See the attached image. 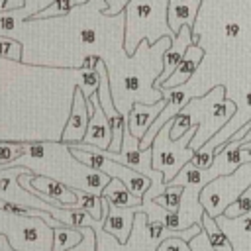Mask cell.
<instances>
[{
    "label": "cell",
    "mask_w": 251,
    "mask_h": 251,
    "mask_svg": "<svg viewBox=\"0 0 251 251\" xmlns=\"http://www.w3.org/2000/svg\"><path fill=\"white\" fill-rule=\"evenodd\" d=\"M180 196H182V188L180 186H167V190L155 198V202L165 208L167 212H176L178 204H180Z\"/></svg>",
    "instance_id": "ffe728a7"
},
{
    "label": "cell",
    "mask_w": 251,
    "mask_h": 251,
    "mask_svg": "<svg viewBox=\"0 0 251 251\" xmlns=\"http://www.w3.org/2000/svg\"><path fill=\"white\" fill-rule=\"evenodd\" d=\"M0 57L10 59V61H20L22 59V43L16 41L14 37L0 35Z\"/></svg>",
    "instance_id": "44dd1931"
},
{
    "label": "cell",
    "mask_w": 251,
    "mask_h": 251,
    "mask_svg": "<svg viewBox=\"0 0 251 251\" xmlns=\"http://www.w3.org/2000/svg\"><path fill=\"white\" fill-rule=\"evenodd\" d=\"M239 31H241V27H239V24H235V22H229L227 25H226V35L227 37H237L239 35Z\"/></svg>",
    "instance_id": "d4e9b609"
},
{
    "label": "cell",
    "mask_w": 251,
    "mask_h": 251,
    "mask_svg": "<svg viewBox=\"0 0 251 251\" xmlns=\"http://www.w3.org/2000/svg\"><path fill=\"white\" fill-rule=\"evenodd\" d=\"M88 106H86V96L80 86L73 90V106H71V116L69 122L61 133V143H80L86 133L88 126Z\"/></svg>",
    "instance_id": "52a82bcc"
},
{
    "label": "cell",
    "mask_w": 251,
    "mask_h": 251,
    "mask_svg": "<svg viewBox=\"0 0 251 251\" xmlns=\"http://www.w3.org/2000/svg\"><path fill=\"white\" fill-rule=\"evenodd\" d=\"M171 126H173V120L167 122L157 131L151 143V169L163 175L165 184H169L178 175V171L186 163H190V159L194 157V151L188 147V143L192 141L198 129V127H190L178 139H171Z\"/></svg>",
    "instance_id": "7a4b0ae2"
},
{
    "label": "cell",
    "mask_w": 251,
    "mask_h": 251,
    "mask_svg": "<svg viewBox=\"0 0 251 251\" xmlns=\"http://www.w3.org/2000/svg\"><path fill=\"white\" fill-rule=\"evenodd\" d=\"M86 106H88L90 118H88L84 139L80 143L94 145V147H98L102 151H108L110 143H112V129H110V124H108V118H106L104 110L98 104V94L96 92L86 96Z\"/></svg>",
    "instance_id": "8992f818"
},
{
    "label": "cell",
    "mask_w": 251,
    "mask_h": 251,
    "mask_svg": "<svg viewBox=\"0 0 251 251\" xmlns=\"http://www.w3.org/2000/svg\"><path fill=\"white\" fill-rule=\"evenodd\" d=\"M200 226H202V229H204V233H206V237H208V241H210V245H212L214 251H233L231 243L227 241V237L224 235V231L218 227L216 220L210 218L206 212H204V216L200 220Z\"/></svg>",
    "instance_id": "9a60e30c"
},
{
    "label": "cell",
    "mask_w": 251,
    "mask_h": 251,
    "mask_svg": "<svg viewBox=\"0 0 251 251\" xmlns=\"http://www.w3.org/2000/svg\"><path fill=\"white\" fill-rule=\"evenodd\" d=\"M102 198L108 200L110 204L118 206V208H133V206H141V198L131 194L126 184L118 178H110V182L106 184V188L102 190Z\"/></svg>",
    "instance_id": "5bb4252c"
},
{
    "label": "cell",
    "mask_w": 251,
    "mask_h": 251,
    "mask_svg": "<svg viewBox=\"0 0 251 251\" xmlns=\"http://www.w3.org/2000/svg\"><path fill=\"white\" fill-rule=\"evenodd\" d=\"M76 194V206L75 210H84L94 222L102 220V196H94V194H86L78 188H73Z\"/></svg>",
    "instance_id": "e0dca14e"
},
{
    "label": "cell",
    "mask_w": 251,
    "mask_h": 251,
    "mask_svg": "<svg viewBox=\"0 0 251 251\" xmlns=\"http://www.w3.org/2000/svg\"><path fill=\"white\" fill-rule=\"evenodd\" d=\"M155 251H192L190 245L184 241V239H178V237H169L165 241L159 243V247Z\"/></svg>",
    "instance_id": "603a6c76"
},
{
    "label": "cell",
    "mask_w": 251,
    "mask_h": 251,
    "mask_svg": "<svg viewBox=\"0 0 251 251\" xmlns=\"http://www.w3.org/2000/svg\"><path fill=\"white\" fill-rule=\"evenodd\" d=\"M251 186V163H243L235 173L218 176L200 190V204L210 218H218Z\"/></svg>",
    "instance_id": "277c9868"
},
{
    "label": "cell",
    "mask_w": 251,
    "mask_h": 251,
    "mask_svg": "<svg viewBox=\"0 0 251 251\" xmlns=\"http://www.w3.org/2000/svg\"><path fill=\"white\" fill-rule=\"evenodd\" d=\"M194 45L192 43V27H180V31L171 39V45L163 51V59H161V65H163V71L159 73V78L155 80V88H159L163 82H167L171 78V75L175 73V69L178 67V63L182 61L186 49Z\"/></svg>",
    "instance_id": "ba28073f"
},
{
    "label": "cell",
    "mask_w": 251,
    "mask_h": 251,
    "mask_svg": "<svg viewBox=\"0 0 251 251\" xmlns=\"http://www.w3.org/2000/svg\"><path fill=\"white\" fill-rule=\"evenodd\" d=\"M202 59H204V49L198 47V45H190V47L186 49L182 61L178 63V67H176L175 73L171 75V78H169L167 82H163V84H161L159 88H155V90H161V88H176V86L186 84V82L192 78V75L196 73V69L200 67Z\"/></svg>",
    "instance_id": "7c38bea8"
},
{
    "label": "cell",
    "mask_w": 251,
    "mask_h": 251,
    "mask_svg": "<svg viewBox=\"0 0 251 251\" xmlns=\"http://www.w3.org/2000/svg\"><path fill=\"white\" fill-rule=\"evenodd\" d=\"M100 63V57L98 55H94V53H90V55H86V57H82V61L78 63L84 71H96V65Z\"/></svg>",
    "instance_id": "cb8c5ba5"
},
{
    "label": "cell",
    "mask_w": 251,
    "mask_h": 251,
    "mask_svg": "<svg viewBox=\"0 0 251 251\" xmlns=\"http://www.w3.org/2000/svg\"><path fill=\"white\" fill-rule=\"evenodd\" d=\"M249 212H251V186H249L235 202H231V204L224 210V216L229 218V220H233V218H241V216H245V214H249Z\"/></svg>",
    "instance_id": "d6986e66"
},
{
    "label": "cell",
    "mask_w": 251,
    "mask_h": 251,
    "mask_svg": "<svg viewBox=\"0 0 251 251\" xmlns=\"http://www.w3.org/2000/svg\"><path fill=\"white\" fill-rule=\"evenodd\" d=\"M200 4L202 0H169L167 2V24L173 35H176L184 25L192 27L194 31V20Z\"/></svg>",
    "instance_id": "8fae6325"
},
{
    "label": "cell",
    "mask_w": 251,
    "mask_h": 251,
    "mask_svg": "<svg viewBox=\"0 0 251 251\" xmlns=\"http://www.w3.org/2000/svg\"><path fill=\"white\" fill-rule=\"evenodd\" d=\"M137 212H141V206L118 208L102 198V229L110 233L118 243H126L129 241L133 229V218Z\"/></svg>",
    "instance_id": "5b68a950"
},
{
    "label": "cell",
    "mask_w": 251,
    "mask_h": 251,
    "mask_svg": "<svg viewBox=\"0 0 251 251\" xmlns=\"http://www.w3.org/2000/svg\"><path fill=\"white\" fill-rule=\"evenodd\" d=\"M80 231H82V241L76 247L69 249V251H96V235H94V231L90 227H80Z\"/></svg>",
    "instance_id": "7402d4cb"
},
{
    "label": "cell",
    "mask_w": 251,
    "mask_h": 251,
    "mask_svg": "<svg viewBox=\"0 0 251 251\" xmlns=\"http://www.w3.org/2000/svg\"><path fill=\"white\" fill-rule=\"evenodd\" d=\"M82 241V231L75 229V227H55L53 229V243H51V251H69L73 247H76Z\"/></svg>",
    "instance_id": "2e32d148"
},
{
    "label": "cell",
    "mask_w": 251,
    "mask_h": 251,
    "mask_svg": "<svg viewBox=\"0 0 251 251\" xmlns=\"http://www.w3.org/2000/svg\"><path fill=\"white\" fill-rule=\"evenodd\" d=\"M167 106V98H161L155 104H141L135 102L129 112H127V129L135 139H143V135L147 133V129L153 126V122L157 120V116L161 114V110Z\"/></svg>",
    "instance_id": "30bf717a"
},
{
    "label": "cell",
    "mask_w": 251,
    "mask_h": 251,
    "mask_svg": "<svg viewBox=\"0 0 251 251\" xmlns=\"http://www.w3.org/2000/svg\"><path fill=\"white\" fill-rule=\"evenodd\" d=\"M218 227L224 231L233 251H251V212L241 218H226L224 214L214 218Z\"/></svg>",
    "instance_id": "9c48e42d"
},
{
    "label": "cell",
    "mask_w": 251,
    "mask_h": 251,
    "mask_svg": "<svg viewBox=\"0 0 251 251\" xmlns=\"http://www.w3.org/2000/svg\"><path fill=\"white\" fill-rule=\"evenodd\" d=\"M67 145H69L71 155L78 163H82V165H86L98 173H104L110 178L122 180L126 184V188L139 198H143L145 190L151 186V180L147 176H143V175L127 169L126 165L110 159L108 151H102V149H98L94 145H86V143H67Z\"/></svg>",
    "instance_id": "3957f363"
},
{
    "label": "cell",
    "mask_w": 251,
    "mask_h": 251,
    "mask_svg": "<svg viewBox=\"0 0 251 251\" xmlns=\"http://www.w3.org/2000/svg\"><path fill=\"white\" fill-rule=\"evenodd\" d=\"M224 86H214L204 96H192L190 102L173 118L171 139H178L190 127H198L188 147L198 151L206 141H210L237 112L233 100L224 96Z\"/></svg>",
    "instance_id": "6da1fadb"
},
{
    "label": "cell",
    "mask_w": 251,
    "mask_h": 251,
    "mask_svg": "<svg viewBox=\"0 0 251 251\" xmlns=\"http://www.w3.org/2000/svg\"><path fill=\"white\" fill-rule=\"evenodd\" d=\"M198 196H200V190L198 188H182L180 204H178V210H176L178 231L188 229V227L200 224V220L204 216V208H202Z\"/></svg>",
    "instance_id": "4fadbf2b"
},
{
    "label": "cell",
    "mask_w": 251,
    "mask_h": 251,
    "mask_svg": "<svg viewBox=\"0 0 251 251\" xmlns=\"http://www.w3.org/2000/svg\"><path fill=\"white\" fill-rule=\"evenodd\" d=\"M86 2H88V0H55V2H51L47 8H43L41 12H37L33 18H35V20H41V18L65 16V14H69L73 8L82 6V4H86Z\"/></svg>",
    "instance_id": "ac0fdd59"
}]
</instances>
